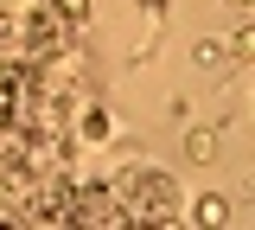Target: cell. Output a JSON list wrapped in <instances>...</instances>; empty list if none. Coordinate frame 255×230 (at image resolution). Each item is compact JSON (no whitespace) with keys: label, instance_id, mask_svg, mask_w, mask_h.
I'll list each match as a JSON object with an SVG mask.
<instances>
[{"label":"cell","instance_id":"cell-2","mask_svg":"<svg viewBox=\"0 0 255 230\" xmlns=\"http://www.w3.org/2000/svg\"><path fill=\"white\" fill-rule=\"evenodd\" d=\"M198 224H223V198H198Z\"/></svg>","mask_w":255,"mask_h":230},{"label":"cell","instance_id":"cell-1","mask_svg":"<svg viewBox=\"0 0 255 230\" xmlns=\"http://www.w3.org/2000/svg\"><path fill=\"white\" fill-rule=\"evenodd\" d=\"M13 90H19V83H13V70H0V122L13 115Z\"/></svg>","mask_w":255,"mask_h":230},{"label":"cell","instance_id":"cell-3","mask_svg":"<svg viewBox=\"0 0 255 230\" xmlns=\"http://www.w3.org/2000/svg\"><path fill=\"white\" fill-rule=\"evenodd\" d=\"M236 6H243V0H236Z\"/></svg>","mask_w":255,"mask_h":230}]
</instances>
